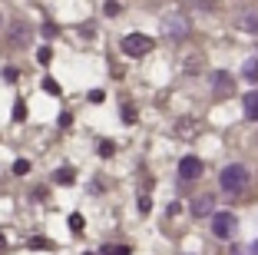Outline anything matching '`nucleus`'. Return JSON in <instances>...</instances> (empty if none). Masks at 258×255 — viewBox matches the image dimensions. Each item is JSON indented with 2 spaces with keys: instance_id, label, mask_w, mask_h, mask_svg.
<instances>
[{
  "instance_id": "obj_16",
  "label": "nucleus",
  "mask_w": 258,
  "mask_h": 255,
  "mask_svg": "<svg viewBox=\"0 0 258 255\" xmlns=\"http://www.w3.org/2000/svg\"><path fill=\"white\" fill-rule=\"evenodd\" d=\"M56 182H73V169H60V173H56Z\"/></svg>"
},
{
  "instance_id": "obj_8",
  "label": "nucleus",
  "mask_w": 258,
  "mask_h": 255,
  "mask_svg": "<svg viewBox=\"0 0 258 255\" xmlns=\"http://www.w3.org/2000/svg\"><path fill=\"white\" fill-rule=\"evenodd\" d=\"M209 212H212V216H215V199H212V195H209V192L196 195V202H192V216L205 219V216H209Z\"/></svg>"
},
{
  "instance_id": "obj_18",
  "label": "nucleus",
  "mask_w": 258,
  "mask_h": 255,
  "mask_svg": "<svg viewBox=\"0 0 258 255\" xmlns=\"http://www.w3.org/2000/svg\"><path fill=\"white\" fill-rule=\"evenodd\" d=\"M27 169H30V163H27V159H17V163H14V173H27Z\"/></svg>"
},
{
  "instance_id": "obj_4",
  "label": "nucleus",
  "mask_w": 258,
  "mask_h": 255,
  "mask_svg": "<svg viewBox=\"0 0 258 255\" xmlns=\"http://www.w3.org/2000/svg\"><path fill=\"white\" fill-rule=\"evenodd\" d=\"M162 27H166V37H172V40H182V37H189V20H185L182 14H166Z\"/></svg>"
},
{
  "instance_id": "obj_15",
  "label": "nucleus",
  "mask_w": 258,
  "mask_h": 255,
  "mask_svg": "<svg viewBox=\"0 0 258 255\" xmlns=\"http://www.w3.org/2000/svg\"><path fill=\"white\" fill-rule=\"evenodd\" d=\"M50 57H53V53H50V46H40V50H37V60L40 63H50Z\"/></svg>"
},
{
  "instance_id": "obj_6",
  "label": "nucleus",
  "mask_w": 258,
  "mask_h": 255,
  "mask_svg": "<svg viewBox=\"0 0 258 255\" xmlns=\"http://www.w3.org/2000/svg\"><path fill=\"white\" fill-rule=\"evenodd\" d=\"M205 169V163L199 156H185L182 163H179V179H199Z\"/></svg>"
},
{
  "instance_id": "obj_5",
  "label": "nucleus",
  "mask_w": 258,
  "mask_h": 255,
  "mask_svg": "<svg viewBox=\"0 0 258 255\" xmlns=\"http://www.w3.org/2000/svg\"><path fill=\"white\" fill-rule=\"evenodd\" d=\"M209 83H212V93L215 96H228V93H235V80H232V76L225 73V70H215L212 76H209Z\"/></svg>"
},
{
  "instance_id": "obj_9",
  "label": "nucleus",
  "mask_w": 258,
  "mask_h": 255,
  "mask_svg": "<svg viewBox=\"0 0 258 255\" xmlns=\"http://www.w3.org/2000/svg\"><path fill=\"white\" fill-rule=\"evenodd\" d=\"M30 37H33V33L27 30V23H14V30H10V43H14V46H27Z\"/></svg>"
},
{
  "instance_id": "obj_10",
  "label": "nucleus",
  "mask_w": 258,
  "mask_h": 255,
  "mask_svg": "<svg viewBox=\"0 0 258 255\" xmlns=\"http://www.w3.org/2000/svg\"><path fill=\"white\" fill-rule=\"evenodd\" d=\"M242 106H245V120H255V123H258V90L245 93Z\"/></svg>"
},
{
  "instance_id": "obj_3",
  "label": "nucleus",
  "mask_w": 258,
  "mask_h": 255,
  "mask_svg": "<svg viewBox=\"0 0 258 255\" xmlns=\"http://www.w3.org/2000/svg\"><path fill=\"white\" fill-rule=\"evenodd\" d=\"M212 235L215 239H232L235 235V212H215L212 216Z\"/></svg>"
},
{
  "instance_id": "obj_1",
  "label": "nucleus",
  "mask_w": 258,
  "mask_h": 255,
  "mask_svg": "<svg viewBox=\"0 0 258 255\" xmlns=\"http://www.w3.org/2000/svg\"><path fill=\"white\" fill-rule=\"evenodd\" d=\"M219 186H222V192H225V195L245 192V186H248V169H245L242 163L225 166V169H222V176H219Z\"/></svg>"
},
{
  "instance_id": "obj_17",
  "label": "nucleus",
  "mask_w": 258,
  "mask_h": 255,
  "mask_svg": "<svg viewBox=\"0 0 258 255\" xmlns=\"http://www.w3.org/2000/svg\"><path fill=\"white\" fill-rule=\"evenodd\" d=\"M122 120H126V123H133V120H136V110H133V106H122Z\"/></svg>"
},
{
  "instance_id": "obj_13",
  "label": "nucleus",
  "mask_w": 258,
  "mask_h": 255,
  "mask_svg": "<svg viewBox=\"0 0 258 255\" xmlns=\"http://www.w3.org/2000/svg\"><path fill=\"white\" fill-rule=\"evenodd\" d=\"M103 255H129V245H106Z\"/></svg>"
},
{
  "instance_id": "obj_2",
  "label": "nucleus",
  "mask_w": 258,
  "mask_h": 255,
  "mask_svg": "<svg viewBox=\"0 0 258 255\" xmlns=\"http://www.w3.org/2000/svg\"><path fill=\"white\" fill-rule=\"evenodd\" d=\"M122 53L133 57V60L152 53V37H146V33H126V37H122Z\"/></svg>"
},
{
  "instance_id": "obj_14",
  "label": "nucleus",
  "mask_w": 258,
  "mask_h": 255,
  "mask_svg": "<svg viewBox=\"0 0 258 255\" xmlns=\"http://www.w3.org/2000/svg\"><path fill=\"white\" fill-rule=\"evenodd\" d=\"M43 90H46V93H53V96H60V83H53L50 76H46V80H43Z\"/></svg>"
},
{
  "instance_id": "obj_19",
  "label": "nucleus",
  "mask_w": 258,
  "mask_h": 255,
  "mask_svg": "<svg viewBox=\"0 0 258 255\" xmlns=\"http://www.w3.org/2000/svg\"><path fill=\"white\" fill-rule=\"evenodd\" d=\"M251 255H258V242H255V245H251Z\"/></svg>"
},
{
  "instance_id": "obj_11",
  "label": "nucleus",
  "mask_w": 258,
  "mask_h": 255,
  "mask_svg": "<svg viewBox=\"0 0 258 255\" xmlns=\"http://www.w3.org/2000/svg\"><path fill=\"white\" fill-rule=\"evenodd\" d=\"M242 76H245L248 83H258V57L245 60V67H242Z\"/></svg>"
},
{
  "instance_id": "obj_7",
  "label": "nucleus",
  "mask_w": 258,
  "mask_h": 255,
  "mask_svg": "<svg viewBox=\"0 0 258 255\" xmlns=\"http://www.w3.org/2000/svg\"><path fill=\"white\" fill-rule=\"evenodd\" d=\"M235 27L242 33H258V10H238L235 14Z\"/></svg>"
},
{
  "instance_id": "obj_12",
  "label": "nucleus",
  "mask_w": 258,
  "mask_h": 255,
  "mask_svg": "<svg viewBox=\"0 0 258 255\" xmlns=\"http://www.w3.org/2000/svg\"><path fill=\"white\" fill-rule=\"evenodd\" d=\"M189 10H212L215 7V0H182Z\"/></svg>"
},
{
  "instance_id": "obj_20",
  "label": "nucleus",
  "mask_w": 258,
  "mask_h": 255,
  "mask_svg": "<svg viewBox=\"0 0 258 255\" xmlns=\"http://www.w3.org/2000/svg\"><path fill=\"white\" fill-rule=\"evenodd\" d=\"M0 23H4V20H0Z\"/></svg>"
}]
</instances>
